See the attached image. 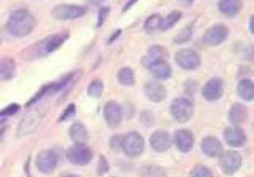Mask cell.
<instances>
[{"label": "cell", "mask_w": 254, "mask_h": 177, "mask_svg": "<svg viewBox=\"0 0 254 177\" xmlns=\"http://www.w3.org/2000/svg\"><path fill=\"white\" fill-rule=\"evenodd\" d=\"M68 37L69 33L67 31L50 35L26 47L23 50V58L35 59L47 56L50 53L56 51L58 48H60L68 39Z\"/></svg>", "instance_id": "1"}, {"label": "cell", "mask_w": 254, "mask_h": 177, "mask_svg": "<svg viewBox=\"0 0 254 177\" xmlns=\"http://www.w3.org/2000/svg\"><path fill=\"white\" fill-rule=\"evenodd\" d=\"M37 26L35 15L27 9H17L13 11L7 21L6 28L8 33L15 38L29 36Z\"/></svg>", "instance_id": "2"}, {"label": "cell", "mask_w": 254, "mask_h": 177, "mask_svg": "<svg viewBox=\"0 0 254 177\" xmlns=\"http://www.w3.org/2000/svg\"><path fill=\"white\" fill-rule=\"evenodd\" d=\"M86 12L87 8L82 5L59 4L52 9L51 15L56 20L68 21L82 17L86 14Z\"/></svg>", "instance_id": "3"}, {"label": "cell", "mask_w": 254, "mask_h": 177, "mask_svg": "<svg viewBox=\"0 0 254 177\" xmlns=\"http://www.w3.org/2000/svg\"><path fill=\"white\" fill-rule=\"evenodd\" d=\"M145 148L143 136L137 132H129L122 135L121 150L129 157H136L142 154Z\"/></svg>", "instance_id": "4"}, {"label": "cell", "mask_w": 254, "mask_h": 177, "mask_svg": "<svg viewBox=\"0 0 254 177\" xmlns=\"http://www.w3.org/2000/svg\"><path fill=\"white\" fill-rule=\"evenodd\" d=\"M170 113L177 122L186 123L192 116V103L187 98H177L170 105Z\"/></svg>", "instance_id": "5"}, {"label": "cell", "mask_w": 254, "mask_h": 177, "mask_svg": "<svg viewBox=\"0 0 254 177\" xmlns=\"http://www.w3.org/2000/svg\"><path fill=\"white\" fill-rule=\"evenodd\" d=\"M66 159L74 165H85L92 159V151L85 143H73L65 152Z\"/></svg>", "instance_id": "6"}, {"label": "cell", "mask_w": 254, "mask_h": 177, "mask_svg": "<svg viewBox=\"0 0 254 177\" xmlns=\"http://www.w3.org/2000/svg\"><path fill=\"white\" fill-rule=\"evenodd\" d=\"M175 61L183 69L194 70L200 65V56L193 49L182 48L176 52Z\"/></svg>", "instance_id": "7"}, {"label": "cell", "mask_w": 254, "mask_h": 177, "mask_svg": "<svg viewBox=\"0 0 254 177\" xmlns=\"http://www.w3.org/2000/svg\"><path fill=\"white\" fill-rule=\"evenodd\" d=\"M218 163H219L221 170L225 174L232 175L241 166V155L239 152L234 151V150L222 151L219 154Z\"/></svg>", "instance_id": "8"}, {"label": "cell", "mask_w": 254, "mask_h": 177, "mask_svg": "<svg viewBox=\"0 0 254 177\" xmlns=\"http://www.w3.org/2000/svg\"><path fill=\"white\" fill-rule=\"evenodd\" d=\"M228 37V29L223 24H215L209 27L202 37V42L209 46H216L222 44Z\"/></svg>", "instance_id": "9"}, {"label": "cell", "mask_w": 254, "mask_h": 177, "mask_svg": "<svg viewBox=\"0 0 254 177\" xmlns=\"http://www.w3.org/2000/svg\"><path fill=\"white\" fill-rule=\"evenodd\" d=\"M43 115H44V113H42L38 109H35L33 112H29L28 114H26L22 118V120L18 126L17 135L23 136V135H27V134L31 133L32 132H34L40 125Z\"/></svg>", "instance_id": "10"}, {"label": "cell", "mask_w": 254, "mask_h": 177, "mask_svg": "<svg viewBox=\"0 0 254 177\" xmlns=\"http://www.w3.org/2000/svg\"><path fill=\"white\" fill-rule=\"evenodd\" d=\"M35 163L39 171L44 174H50L55 170L58 164V156L53 150L44 149L37 154Z\"/></svg>", "instance_id": "11"}, {"label": "cell", "mask_w": 254, "mask_h": 177, "mask_svg": "<svg viewBox=\"0 0 254 177\" xmlns=\"http://www.w3.org/2000/svg\"><path fill=\"white\" fill-rule=\"evenodd\" d=\"M224 83L220 77H212L206 81L201 90L202 97L207 101H216L223 94Z\"/></svg>", "instance_id": "12"}, {"label": "cell", "mask_w": 254, "mask_h": 177, "mask_svg": "<svg viewBox=\"0 0 254 177\" xmlns=\"http://www.w3.org/2000/svg\"><path fill=\"white\" fill-rule=\"evenodd\" d=\"M104 120L108 127L116 128L120 125L123 117L121 106L115 101H108L103 108Z\"/></svg>", "instance_id": "13"}, {"label": "cell", "mask_w": 254, "mask_h": 177, "mask_svg": "<svg viewBox=\"0 0 254 177\" xmlns=\"http://www.w3.org/2000/svg\"><path fill=\"white\" fill-rule=\"evenodd\" d=\"M225 142L232 147L242 146L246 141V134L244 131L238 126H230L223 131Z\"/></svg>", "instance_id": "14"}, {"label": "cell", "mask_w": 254, "mask_h": 177, "mask_svg": "<svg viewBox=\"0 0 254 177\" xmlns=\"http://www.w3.org/2000/svg\"><path fill=\"white\" fill-rule=\"evenodd\" d=\"M151 147L157 152H165L172 146V137L166 131H156L150 136Z\"/></svg>", "instance_id": "15"}, {"label": "cell", "mask_w": 254, "mask_h": 177, "mask_svg": "<svg viewBox=\"0 0 254 177\" xmlns=\"http://www.w3.org/2000/svg\"><path fill=\"white\" fill-rule=\"evenodd\" d=\"M144 94L152 102H161L166 98V89L157 81H150L144 85Z\"/></svg>", "instance_id": "16"}, {"label": "cell", "mask_w": 254, "mask_h": 177, "mask_svg": "<svg viewBox=\"0 0 254 177\" xmlns=\"http://www.w3.org/2000/svg\"><path fill=\"white\" fill-rule=\"evenodd\" d=\"M193 135L190 131L182 129L175 133V142L182 152H189L193 145Z\"/></svg>", "instance_id": "17"}, {"label": "cell", "mask_w": 254, "mask_h": 177, "mask_svg": "<svg viewBox=\"0 0 254 177\" xmlns=\"http://www.w3.org/2000/svg\"><path fill=\"white\" fill-rule=\"evenodd\" d=\"M202 152L210 157H215L219 156V154L222 152L223 147L221 142L219 141L218 138L212 135H207L201 140L200 144Z\"/></svg>", "instance_id": "18"}, {"label": "cell", "mask_w": 254, "mask_h": 177, "mask_svg": "<svg viewBox=\"0 0 254 177\" xmlns=\"http://www.w3.org/2000/svg\"><path fill=\"white\" fill-rule=\"evenodd\" d=\"M147 68L152 72L153 76L159 80H166L172 75V67L166 59L154 61Z\"/></svg>", "instance_id": "19"}, {"label": "cell", "mask_w": 254, "mask_h": 177, "mask_svg": "<svg viewBox=\"0 0 254 177\" xmlns=\"http://www.w3.org/2000/svg\"><path fill=\"white\" fill-rule=\"evenodd\" d=\"M242 0H218V10L227 17L236 16L242 9Z\"/></svg>", "instance_id": "20"}, {"label": "cell", "mask_w": 254, "mask_h": 177, "mask_svg": "<svg viewBox=\"0 0 254 177\" xmlns=\"http://www.w3.org/2000/svg\"><path fill=\"white\" fill-rule=\"evenodd\" d=\"M167 56H168L167 49L162 45L155 44V45H152L151 47H149L148 54L146 56L142 57L141 62L145 67H148L154 61H157L160 59H166Z\"/></svg>", "instance_id": "21"}, {"label": "cell", "mask_w": 254, "mask_h": 177, "mask_svg": "<svg viewBox=\"0 0 254 177\" xmlns=\"http://www.w3.org/2000/svg\"><path fill=\"white\" fill-rule=\"evenodd\" d=\"M247 108L240 103L233 104L228 112V120L233 126H237L244 123L247 120Z\"/></svg>", "instance_id": "22"}, {"label": "cell", "mask_w": 254, "mask_h": 177, "mask_svg": "<svg viewBox=\"0 0 254 177\" xmlns=\"http://www.w3.org/2000/svg\"><path fill=\"white\" fill-rule=\"evenodd\" d=\"M68 135L74 143H85L88 138V132L80 122H74L68 130Z\"/></svg>", "instance_id": "23"}, {"label": "cell", "mask_w": 254, "mask_h": 177, "mask_svg": "<svg viewBox=\"0 0 254 177\" xmlns=\"http://www.w3.org/2000/svg\"><path fill=\"white\" fill-rule=\"evenodd\" d=\"M16 69V62L11 56L0 58V81L9 80L13 77Z\"/></svg>", "instance_id": "24"}, {"label": "cell", "mask_w": 254, "mask_h": 177, "mask_svg": "<svg viewBox=\"0 0 254 177\" xmlns=\"http://www.w3.org/2000/svg\"><path fill=\"white\" fill-rule=\"evenodd\" d=\"M237 94L246 102L252 101L254 99V82L250 79H242L237 84Z\"/></svg>", "instance_id": "25"}, {"label": "cell", "mask_w": 254, "mask_h": 177, "mask_svg": "<svg viewBox=\"0 0 254 177\" xmlns=\"http://www.w3.org/2000/svg\"><path fill=\"white\" fill-rule=\"evenodd\" d=\"M117 80L124 86H133L136 82L134 71L130 67H123L117 73Z\"/></svg>", "instance_id": "26"}, {"label": "cell", "mask_w": 254, "mask_h": 177, "mask_svg": "<svg viewBox=\"0 0 254 177\" xmlns=\"http://www.w3.org/2000/svg\"><path fill=\"white\" fill-rule=\"evenodd\" d=\"M163 17L159 14H153L149 16L144 23V30L147 34H153L157 30H161Z\"/></svg>", "instance_id": "27"}, {"label": "cell", "mask_w": 254, "mask_h": 177, "mask_svg": "<svg viewBox=\"0 0 254 177\" xmlns=\"http://www.w3.org/2000/svg\"><path fill=\"white\" fill-rule=\"evenodd\" d=\"M181 17H182V13L179 10L172 11L170 14H168V16L166 18H163L161 30L167 31V30L171 29L180 21Z\"/></svg>", "instance_id": "28"}, {"label": "cell", "mask_w": 254, "mask_h": 177, "mask_svg": "<svg viewBox=\"0 0 254 177\" xmlns=\"http://www.w3.org/2000/svg\"><path fill=\"white\" fill-rule=\"evenodd\" d=\"M103 89H104V85H103L102 81L99 79H94L89 83L86 92L89 97L97 99V98L101 97V95L103 93Z\"/></svg>", "instance_id": "29"}, {"label": "cell", "mask_w": 254, "mask_h": 177, "mask_svg": "<svg viewBox=\"0 0 254 177\" xmlns=\"http://www.w3.org/2000/svg\"><path fill=\"white\" fill-rule=\"evenodd\" d=\"M192 36V27L188 26L183 28L174 38V43L176 44H181L189 42Z\"/></svg>", "instance_id": "30"}, {"label": "cell", "mask_w": 254, "mask_h": 177, "mask_svg": "<svg viewBox=\"0 0 254 177\" xmlns=\"http://www.w3.org/2000/svg\"><path fill=\"white\" fill-rule=\"evenodd\" d=\"M190 177H213V173L204 165H195L190 171Z\"/></svg>", "instance_id": "31"}, {"label": "cell", "mask_w": 254, "mask_h": 177, "mask_svg": "<svg viewBox=\"0 0 254 177\" xmlns=\"http://www.w3.org/2000/svg\"><path fill=\"white\" fill-rule=\"evenodd\" d=\"M75 113H76L75 105L73 103L68 104L67 107L63 111V113L59 119V122H67V121L71 120L75 116Z\"/></svg>", "instance_id": "32"}, {"label": "cell", "mask_w": 254, "mask_h": 177, "mask_svg": "<svg viewBox=\"0 0 254 177\" xmlns=\"http://www.w3.org/2000/svg\"><path fill=\"white\" fill-rule=\"evenodd\" d=\"M20 110V105L17 103H12L6 106L0 111V117H10L15 115Z\"/></svg>", "instance_id": "33"}, {"label": "cell", "mask_w": 254, "mask_h": 177, "mask_svg": "<svg viewBox=\"0 0 254 177\" xmlns=\"http://www.w3.org/2000/svg\"><path fill=\"white\" fill-rule=\"evenodd\" d=\"M109 7H106V6H103V7H100L99 10H98V15H97V22H96V27L97 28H100L104 22L106 21V18L108 17L109 15Z\"/></svg>", "instance_id": "34"}, {"label": "cell", "mask_w": 254, "mask_h": 177, "mask_svg": "<svg viewBox=\"0 0 254 177\" xmlns=\"http://www.w3.org/2000/svg\"><path fill=\"white\" fill-rule=\"evenodd\" d=\"M121 142H122V135H120V134L113 135L109 141L110 147L114 151H119V150H121Z\"/></svg>", "instance_id": "35"}, {"label": "cell", "mask_w": 254, "mask_h": 177, "mask_svg": "<svg viewBox=\"0 0 254 177\" xmlns=\"http://www.w3.org/2000/svg\"><path fill=\"white\" fill-rule=\"evenodd\" d=\"M108 170H109V164H108L106 158H105L103 155H100L99 161H98V168H97L98 174H99V175H103V174H105Z\"/></svg>", "instance_id": "36"}, {"label": "cell", "mask_w": 254, "mask_h": 177, "mask_svg": "<svg viewBox=\"0 0 254 177\" xmlns=\"http://www.w3.org/2000/svg\"><path fill=\"white\" fill-rule=\"evenodd\" d=\"M244 56L247 60L254 62V44L248 45L244 50Z\"/></svg>", "instance_id": "37"}, {"label": "cell", "mask_w": 254, "mask_h": 177, "mask_svg": "<svg viewBox=\"0 0 254 177\" xmlns=\"http://www.w3.org/2000/svg\"><path fill=\"white\" fill-rule=\"evenodd\" d=\"M249 30L254 35V15H252L249 20Z\"/></svg>", "instance_id": "38"}, {"label": "cell", "mask_w": 254, "mask_h": 177, "mask_svg": "<svg viewBox=\"0 0 254 177\" xmlns=\"http://www.w3.org/2000/svg\"><path fill=\"white\" fill-rule=\"evenodd\" d=\"M120 33H121V30H117L115 33H113V35L110 37V39H109V43H112V42H114L116 39H117V37L120 35Z\"/></svg>", "instance_id": "39"}, {"label": "cell", "mask_w": 254, "mask_h": 177, "mask_svg": "<svg viewBox=\"0 0 254 177\" xmlns=\"http://www.w3.org/2000/svg\"><path fill=\"white\" fill-rule=\"evenodd\" d=\"M138 0H129L128 2H127V4L125 5V7H124V11H127V9H129L132 5H134L136 2H137Z\"/></svg>", "instance_id": "40"}, {"label": "cell", "mask_w": 254, "mask_h": 177, "mask_svg": "<svg viewBox=\"0 0 254 177\" xmlns=\"http://www.w3.org/2000/svg\"><path fill=\"white\" fill-rule=\"evenodd\" d=\"M177 1L185 6H189V5H191L194 0H177Z\"/></svg>", "instance_id": "41"}, {"label": "cell", "mask_w": 254, "mask_h": 177, "mask_svg": "<svg viewBox=\"0 0 254 177\" xmlns=\"http://www.w3.org/2000/svg\"><path fill=\"white\" fill-rule=\"evenodd\" d=\"M92 5H99L101 3H103L105 0H88Z\"/></svg>", "instance_id": "42"}, {"label": "cell", "mask_w": 254, "mask_h": 177, "mask_svg": "<svg viewBox=\"0 0 254 177\" xmlns=\"http://www.w3.org/2000/svg\"><path fill=\"white\" fill-rule=\"evenodd\" d=\"M60 177H79L78 175L76 174H71V173H64V174H62Z\"/></svg>", "instance_id": "43"}, {"label": "cell", "mask_w": 254, "mask_h": 177, "mask_svg": "<svg viewBox=\"0 0 254 177\" xmlns=\"http://www.w3.org/2000/svg\"><path fill=\"white\" fill-rule=\"evenodd\" d=\"M253 128H254V125H253Z\"/></svg>", "instance_id": "44"}]
</instances>
